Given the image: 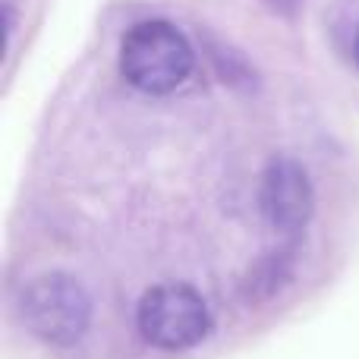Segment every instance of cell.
Here are the masks:
<instances>
[{
	"label": "cell",
	"mask_w": 359,
	"mask_h": 359,
	"mask_svg": "<svg viewBox=\"0 0 359 359\" xmlns=\"http://www.w3.org/2000/svg\"><path fill=\"white\" fill-rule=\"evenodd\" d=\"M353 63L359 67V25H356V35H353Z\"/></svg>",
	"instance_id": "5b68a950"
},
{
	"label": "cell",
	"mask_w": 359,
	"mask_h": 359,
	"mask_svg": "<svg viewBox=\"0 0 359 359\" xmlns=\"http://www.w3.org/2000/svg\"><path fill=\"white\" fill-rule=\"evenodd\" d=\"M196 48L170 19H139L120 35L117 76L136 95L170 98L196 76Z\"/></svg>",
	"instance_id": "6da1fadb"
},
{
	"label": "cell",
	"mask_w": 359,
	"mask_h": 359,
	"mask_svg": "<svg viewBox=\"0 0 359 359\" xmlns=\"http://www.w3.org/2000/svg\"><path fill=\"white\" fill-rule=\"evenodd\" d=\"M16 316L32 341L54 353H69L95 328V297L73 271L50 268L19 287Z\"/></svg>",
	"instance_id": "7a4b0ae2"
},
{
	"label": "cell",
	"mask_w": 359,
	"mask_h": 359,
	"mask_svg": "<svg viewBox=\"0 0 359 359\" xmlns=\"http://www.w3.org/2000/svg\"><path fill=\"white\" fill-rule=\"evenodd\" d=\"M136 331L155 353L183 356L198 350L215 331V309L192 280L145 287L133 306Z\"/></svg>",
	"instance_id": "3957f363"
},
{
	"label": "cell",
	"mask_w": 359,
	"mask_h": 359,
	"mask_svg": "<svg viewBox=\"0 0 359 359\" xmlns=\"http://www.w3.org/2000/svg\"><path fill=\"white\" fill-rule=\"evenodd\" d=\"M262 224L284 243H303V230L318 215V189L309 168L290 151L268 155L255 183Z\"/></svg>",
	"instance_id": "277c9868"
}]
</instances>
